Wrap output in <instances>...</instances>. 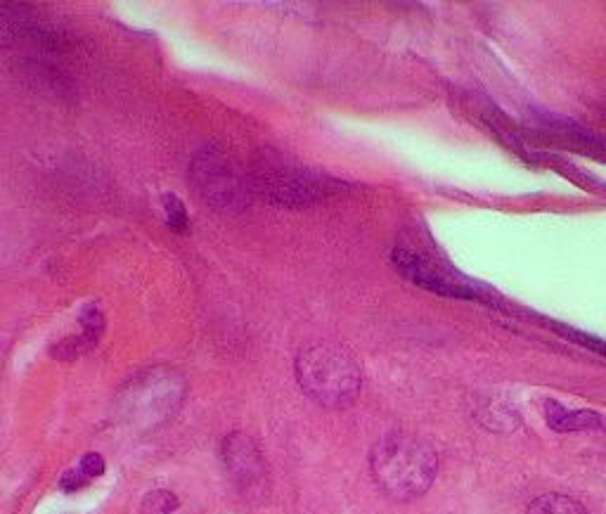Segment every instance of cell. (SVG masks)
Wrapping results in <instances>:
<instances>
[{
  "label": "cell",
  "instance_id": "16",
  "mask_svg": "<svg viewBox=\"0 0 606 514\" xmlns=\"http://www.w3.org/2000/svg\"><path fill=\"white\" fill-rule=\"evenodd\" d=\"M86 484H88V477H86V474L81 472V469H69V472L64 474L62 481H60L62 491H67V493L81 491V488L86 486Z\"/></svg>",
  "mask_w": 606,
  "mask_h": 514
},
{
  "label": "cell",
  "instance_id": "1",
  "mask_svg": "<svg viewBox=\"0 0 606 514\" xmlns=\"http://www.w3.org/2000/svg\"><path fill=\"white\" fill-rule=\"evenodd\" d=\"M370 472L384 496L405 503L429 491L438 472V458L434 448L417 436L391 432L372 448Z\"/></svg>",
  "mask_w": 606,
  "mask_h": 514
},
{
  "label": "cell",
  "instance_id": "3",
  "mask_svg": "<svg viewBox=\"0 0 606 514\" xmlns=\"http://www.w3.org/2000/svg\"><path fill=\"white\" fill-rule=\"evenodd\" d=\"M190 185L214 211L240 214L251 204L254 185L235 157L216 145H206L190 166Z\"/></svg>",
  "mask_w": 606,
  "mask_h": 514
},
{
  "label": "cell",
  "instance_id": "2",
  "mask_svg": "<svg viewBox=\"0 0 606 514\" xmlns=\"http://www.w3.org/2000/svg\"><path fill=\"white\" fill-rule=\"evenodd\" d=\"M296 377L301 389L320 406L348 408L360 394V365L351 351L339 344H311L296 356Z\"/></svg>",
  "mask_w": 606,
  "mask_h": 514
},
{
  "label": "cell",
  "instance_id": "7",
  "mask_svg": "<svg viewBox=\"0 0 606 514\" xmlns=\"http://www.w3.org/2000/svg\"><path fill=\"white\" fill-rule=\"evenodd\" d=\"M223 465L235 484L244 488L259 486L266 477V462L254 439L242 432H232L225 436L221 446Z\"/></svg>",
  "mask_w": 606,
  "mask_h": 514
},
{
  "label": "cell",
  "instance_id": "5",
  "mask_svg": "<svg viewBox=\"0 0 606 514\" xmlns=\"http://www.w3.org/2000/svg\"><path fill=\"white\" fill-rule=\"evenodd\" d=\"M251 185L270 204H280V207L289 209L311 207V204H318L344 190L339 181L301 169L296 164H282L277 159L263 162L251 178Z\"/></svg>",
  "mask_w": 606,
  "mask_h": 514
},
{
  "label": "cell",
  "instance_id": "15",
  "mask_svg": "<svg viewBox=\"0 0 606 514\" xmlns=\"http://www.w3.org/2000/svg\"><path fill=\"white\" fill-rule=\"evenodd\" d=\"M81 472L86 474L88 479L102 477L105 474V458L100 453H88L86 458L81 460Z\"/></svg>",
  "mask_w": 606,
  "mask_h": 514
},
{
  "label": "cell",
  "instance_id": "12",
  "mask_svg": "<svg viewBox=\"0 0 606 514\" xmlns=\"http://www.w3.org/2000/svg\"><path fill=\"white\" fill-rule=\"evenodd\" d=\"M161 207H164L166 211V226H169L173 233H188V226H190V216H188V209H185V204L180 202V199L176 195H164L161 197Z\"/></svg>",
  "mask_w": 606,
  "mask_h": 514
},
{
  "label": "cell",
  "instance_id": "10",
  "mask_svg": "<svg viewBox=\"0 0 606 514\" xmlns=\"http://www.w3.org/2000/svg\"><path fill=\"white\" fill-rule=\"evenodd\" d=\"M526 514H588V510H585L578 500L559 496V493H550V496L535 498L533 503L528 505Z\"/></svg>",
  "mask_w": 606,
  "mask_h": 514
},
{
  "label": "cell",
  "instance_id": "6",
  "mask_svg": "<svg viewBox=\"0 0 606 514\" xmlns=\"http://www.w3.org/2000/svg\"><path fill=\"white\" fill-rule=\"evenodd\" d=\"M391 261L410 282L427 289V292L438 294V297L483 301V304H495V301H498L481 285H474V282L464 280L460 275H453L446 271V268L424 259V256L410 252V249H396V252L391 254Z\"/></svg>",
  "mask_w": 606,
  "mask_h": 514
},
{
  "label": "cell",
  "instance_id": "13",
  "mask_svg": "<svg viewBox=\"0 0 606 514\" xmlns=\"http://www.w3.org/2000/svg\"><path fill=\"white\" fill-rule=\"evenodd\" d=\"M178 507V498L171 491H154L143 500L140 514H171Z\"/></svg>",
  "mask_w": 606,
  "mask_h": 514
},
{
  "label": "cell",
  "instance_id": "11",
  "mask_svg": "<svg viewBox=\"0 0 606 514\" xmlns=\"http://www.w3.org/2000/svg\"><path fill=\"white\" fill-rule=\"evenodd\" d=\"M98 344V339L90 337V334L81 332L79 337H72V339H64V342L55 344L53 346V356L57 358V361H74V358L83 356V353H88L93 346Z\"/></svg>",
  "mask_w": 606,
  "mask_h": 514
},
{
  "label": "cell",
  "instance_id": "9",
  "mask_svg": "<svg viewBox=\"0 0 606 514\" xmlns=\"http://www.w3.org/2000/svg\"><path fill=\"white\" fill-rule=\"evenodd\" d=\"M41 27L27 5L0 0V48L12 46L19 38H34Z\"/></svg>",
  "mask_w": 606,
  "mask_h": 514
},
{
  "label": "cell",
  "instance_id": "8",
  "mask_svg": "<svg viewBox=\"0 0 606 514\" xmlns=\"http://www.w3.org/2000/svg\"><path fill=\"white\" fill-rule=\"evenodd\" d=\"M545 420L552 432L569 434V432H595V429H604L606 420L595 410H576L566 408L557 401L545 403Z\"/></svg>",
  "mask_w": 606,
  "mask_h": 514
},
{
  "label": "cell",
  "instance_id": "14",
  "mask_svg": "<svg viewBox=\"0 0 606 514\" xmlns=\"http://www.w3.org/2000/svg\"><path fill=\"white\" fill-rule=\"evenodd\" d=\"M554 327H557V330L562 332L566 339H571V342L585 346V349L595 351V353H599V356H606V342H604V339L595 337V334L578 332V330H573V327H566V325H554Z\"/></svg>",
  "mask_w": 606,
  "mask_h": 514
},
{
  "label": "cell",
  "instance_id": "4",
  "mask_svg": "<svg viewBox=\"0 0 606 514\" xmlns=\"http://www.w3.org/2000/svg\"><path fill=\"white\" fill-rule=\"evenodd\" d=\"M185 398V379L169 368H154L135 375L119 394L121 420L138 429L164 424Z\"/></svg>",
  "mask_w": 606,
  "mask_h": 514
}]
</instances>
